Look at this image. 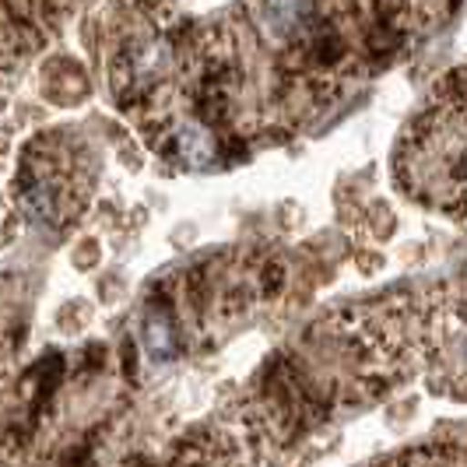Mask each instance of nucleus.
<instances>
[{
    "mask_svg": "<svg viewBox=\"0 0 467 467\" xmlns=\"http://www.w3.org/2000/svg\"><path fill=\"white\" fill-rule=\"evenodd\" d=\"M180 151H183V159L190 165H204L214 155V144L211 138L201 130V127H187L183 134H180Z\"/></svg>",
    "mask_w": 467,
    "mask_h": 467,
    "instance_id": "nucleus-2",
    "label": "nucleus"
},
{
    "mask_svg": "<svg viewBox=\"0 0 467 467\" xmlns=\"http://www.w3.org/2000/svg\"><path fill=\"white\" fill-rule=\"evenodd\" d=\"M411 172L450 211H467V92L440 106L415 138Z\"/></svg>",
    "mask_w": 467,
    "mask_h": 467,
    "instance_id": "nucleus-1",
    "label": "nucleus"
}]
</instances>
